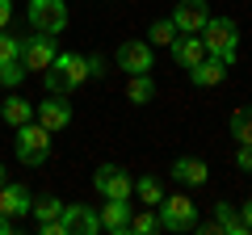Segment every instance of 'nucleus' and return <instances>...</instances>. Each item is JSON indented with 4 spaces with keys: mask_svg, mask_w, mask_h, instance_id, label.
<instances>
[{
    "mask_svg": "<svg viewBox=\"0 0 252 235\" xmlns=\"http://www.w3.org/2000/svg\"><path fill=\"white\" fill-rule=\"evenodd\" d=\"M26 17H30V26H34L38 34L59 38L63 29H67V4H63V0H30Z\"/></svg>",
    "mask_w": 252,
    "mask_h": 235,
    "instance_id": "obj_5",
    "label": "nucleus"
},
{
    "mask_svg": "<svg viewBox=\"0 0 252 235\" xmlns=\"http://www.w3.org/2000/svg\"><path fill=\"white\" fill-rule=\"evenodd\" d=\"M126 231H130V235H152V231H160V218H156V214H147V210H143V214H130Z\"/></svg>",
    "mask_w": 252,
    "mask_h": 235,
    "instance_id": "obj_25",
    "label": "nucleus"
},
{
    "mask_svg": "<svg viewBox=\"0 0 252 235\" xmlns=\"http://www.w3.org/2000/svg\"><path fill=\"white\" fill-rule=\"evenodd\" d=\"M13 26V0H0V29Z\"/></svg>",
    "mask_w": 252,
    "mask_h": 235,
    "instance_id": "obj_29",
    "label": "nucleus"
},
{
    "mask_svg": "<svg viewBox=\"0 0 252 235\" xmlns=\"http://www.w3.org/2000/svg\"><path fill=\"white\" fill-rule=\"evenodd\" d=\"M126 97L135 101V105H147V101L156 97V84H152V76H130V84H126Z\"/></svg>",
    "mask_w": 252,
    "mask_h": 235,
    "instance_id": "obj_19",
    "label": "nucleus"
},
{
    "mask_svg": "<svg viewBox=\"0 0 252 235\" xmlns=\"http://www.w3.org/2000/svg\"><path fill=\"white\" fill-rule=\"evenodd\" d=\"M55 55H59V46H55V34H30L26 42H21V63H26V72H38L42 76L46 67L55 63Z\"/></svg>",
    "mask_w": 252,
    "mask_h": 235,
    "instance_id": "obj_6",
    "label": "nucleus"
},
{
    "mask_svg": "<svg viewBox=\"0 0 252 235\" xmlns=\"http://www.w3.org/2000/svg\"><path fill=\"white\" fill-rule=\"evenodd\" d=\"M93 189H97L101 198H130L135 181H130L118 164H105V168H97V176H93Z\"/></svg>",
    "mask_w": 252,
    "mask_h": 235,
    "instance_id": "obj_10",
    "label": "nucleus"
},
{
    "mask_svg": "<svg viewBox=\"0 0 252 235\" xmlns=\"http://www.w3.org/2000/svg\"><path fill=\"white\" fill-rule=\"evenodd\" d=\"M202 46H206V55H215V59H223L227 67L235 63V55H240V26H235L231 17H210L206 26L198 29Z\"/></svg>",
    "mask_w": 252,
    "mask_h": 235,
    "instance_id": "obj_2",
    "label": "nucleus"
},
{
    "mask_svg": "<svg viewBox=\"0 0 252 235\" xmlns=\"http://www.w3.org/2000/svg\"><path fill=\"white\" fill-rule=\"evenodd\" d=\"M4 181H9V168H4V164H0V185H4Z\"/></svg>",
    "mask_w": 252,
    "mask_h": 235,
    "instance_id": "obj_31",
    "label": "nucleus"
},
{
    "mask_svg": "<svg viewBox=\"0 0 252 235\" xmlns=\"http://www.w3.org/2000/svg\"><path fill=\"white\" fill-rule=\"evenodd\" d=\"M84 59H89V76H105V72H109L101 55H84Z\"/></svg>",
    "mask_w": 252,
    "mask_h": 235,
    "instance_id": "obj_28",
    "label": "nucleus"
},
{
    "mask_svg": "<svg viewBox=\"0 0 252 235\" xmlns=\"http://www.w3.org/2000/svg\"><path fill=\"white\" fill-rule=\"evenodd\" d=\"M172 38H177V26H172V17H164V21H156V26L147 29V42H152V46H168Z\"/></svg>",
    "mask_w": 252,
    "mask_h": 235,
    "instance_id": "obj_23",
    "label": "nucleus"
},
{
    "mask_svg": "<svg viewBox=\"0 0 252 235\" xmlns=\"http://www.w3.org/2000/svg\"><path fill=\"white\" fill-rule=\"evenodd\" d=\"M21 59V38H13L9 29H0V63H13Z\"/></svg>",
    "mask_w": 252,
    "mask_h": 235,
    "instance_id": "obj_26",
    "label": "nucleus"
},
{
    "mask_svg": "<svg viewBox=\"0 0 252 235\" xmlns=\"http://www.w3.org/2000/svg\"><path fill=\"white\" fill-rule=\"evenodd\" d=\"M168 172H172V181H181V185H206L210 181V168L198 160V155H177Z\"/></svg>",
    "mask_w": 252,
    "mask_h": 235,
    "instance_id": "obj_14",
    "label": "nucleus"
},
{
    "mask_svg": "<svg viewBox=\"0 0 252 235\" xmlns=\"http://www.w3.org/2000/svg\"><path fill=\"white\" fill-rule=\"evenodd\" d=\"M59 223L67 227V235H97L101 231V214H97V210L67 206V202H63V210H59Z\"/></svg>",
    "mask_w": 252,
    "mask_h": 235,
    "instance_id": "obj_11",
    "label": "nucleus"
},
{
    "mask_svg": "<svg viewBox=\"0 0 252 235\" xmlns=\"http://www.w3.org/2000/svg\"><path fill=\"white\" fill-rule=\"evenodd\" d=\"M89 80V59L84 55H55V63L42 72V84L46 92H59V97H67V92H76L80 84Z\"/></svg>",
    "mask_w": 252,
    "mask_h": 235,
    "instance_id": "obj_1",
    "label": "nucleus"
},
{
    "mask_svg": "<svg viewBox=\"0 0 252 235\" xmlns=\"http://www.w3.org/2000/svg\"><path fill=\"white\" fill-rule=\"evenodd\" d=\"M34 122H42L51 135H55V130H67V126H72V105H67L59 92H51L46 101L34 105Z\"/></svg>",
    "mask_w": 252,
    "mask_h": 235,
    "instance_id": "obj_8",
    "label": "nucleus"
},
{
    "mask_svg": "<svg viewBox=\"0 0 252 235\" xmlns=\"http://www.w3.org/2000/svg\"><path fill=\"white\" fill-rule=\"evenodd\" d=\"M235 168L252 172V143H240V151H235Z\"/></svg>",
    "mask_w": 252,
    "mask_h": 235,
    "instance_id": "obj_27",
    "label": "nucleus"
},
{
    "mask_svg": "<svg viewBox=\"0 0 252 235\" xmlns=\"http://www.w3.org/2000/svg\"><path fill=\"white\" fill-rule=\"evenodd\" d=\"M26 63H21V59H13V63H0V84H4V88H17L21 80H26Z\"/></svg>",
    "mask_w": 252,
    "mask_h": 235,
    "instance_id": "obj_24",
    "label": "nucleus"
},
{
    "mask_svg": "<svg viewBox=\"0 0 252 235\" xmlns=\"http://www.w3.org/2000/svg\"><path fill=\"white\" fill-rule=\"evenodd\" d=\"M130 193H135V198L143 202V206H156V202L164 198V189H160V181H156V176H139V181H135V189H130Z\"/></svg>",
    "mask_w": 252,
    "mask_h": 235,
    "instance_id": "obj_21",
    "label": "nucleus"
},
{
    "mask_svg": "<svg viewBox=\"0 0 252 235\" xmlns=\"http://www.w3.org/2000/svg\"><path fill=\"white\" fill-rule=\"evenodd\" d=\"M231 135H235V143H252V105L231 114Z\"/></svg>",
    "mask_w": 252,
    "mask_h": 235,
    "instance_id": "obj_20",
    "label": "nucleus"
},
{
    "mask_svg": "<svg viewBox=\"0 0 252 235\" xmlns=\"http://www.w3.org/2000/svg\"><path fill=\"white\" fill-rule=\"evenodd\" d=\"M168 46H172V63L185 67V72L198 63L202 55H206V46H202V38H198V34H181V38H172Z\"/></svg>",
    "mask_w": 252,
    "mask_h": 235,
    "instance_id": "obj_15",
    "label": "nucleus"
},
{
    "mask_svg": "<svg viewBox=\"0 0 252 235\" xmlns=\"http://www.w3.org/2000/svg\"><path fill=\"white\" fill-rule=\"evenodd\" d=\"M59 210H63L59 198H38L30 206V214H34V223H51V218H59Z\"/></svg>",
    "mask_w": 252,
    "mask_h": 235,
    "instance_id": "obj_22",
    "label": "nucleus"
},
{
    "mask_svg": "<svg viewBox=\"0 0 252 235\" xmlns=\"http://www.w3.org/2000/svg\"><path fill=\"white\" fill-rule=\"evenodd\" d=\"M156 218H160L164 231H189V227H198V206L189 198H160L156 202Z\"/></svg>",
    "mask_w": 252,
    "mask_h": 235,
    "instance_id": "obj_4",
    "label": "nucleus"
},
{
    "mask_svg": "<svg viewBox=\"0 0 252 235\" xmlns=\"http://www.w3.org/2000/svg\"><path fill=\"white\" fill-rule=\"evenodd\" d=\"M215 223H219L223 235H248V227H244L240 210H235L231 202H215Z\"/></svg>",
    "mask_w": 252,
    "mask_h": 235,
    "instance_id": "obj_18",
    "label": "nucleus"
},
{
    "mask_svg": "<svg viewBox=\"0 0 252 235\" xmlns=\"http://www.w3.org/2000/svg\"><path fill=\"white\" fill-rule=\"evenodd\" d=\"M189 80L198 84V88H215V84L227 80V63H223V59H215V55H202L198 63L189 67Z\"/></svg>",
    "mask_w": 252,
    "mask_h": 235,
    "instance_id": "obj_13",
    "label": "nucleus"
},
{
    "mask_svg": "<svg viewBox=\"0 0 252 235\" xmlns=\"http://www.w3.org/2000/svg\"><path fill=\"white\" fill-rule=\"evenodd\" d=\"M17 160L26 164V168H42V164L51 160V130H46L42 122L17 126Z\"/></svg>",
    "mask_w": 252,
    "mask_h": 235,
    "instance_id": "obj_3",
    "label": "nucleus"
},
{
    "mask_svg": "<svg viewBox=\"0 0 252 235\" xmlns=\"http://www.w3.org/2000/svg\"><path fill=\"white\" fill-rule=\"evenodd\" d=\"M30 206H34V198H30L26 185H17V181H4V185H0V214L21 218V214H30Z\"/></svg>",
    "mask_w": 252,
    "mask_h": 235,
    "instance_id": "obj_12",
    "label": "nucleus"
},
{
    "mask_svg": "<svg viewBox=\"0 0 252 235\" xmlns=\"http://www.w3.org/2000/svg\"><path fill=\"white\" fill-rule=\"evenodd\" d=\"M126 223H130V198H105V206H101V227L105 231H126Z\"/></svg>",
    "mask_w": 252,
    "mask_h": 235,
    "instance_id": "obj_16",
    "label": "nucleus"
},
{
    "mask_svg": "<svg viewBox=\"0 0 252 235\" xmlns=\"http://www.w3.org/2000/svg\"><path fill=\"white\" fill-rule=\"evenodd\" d=\"M0 118L9 122V126H26V122H34V101H26V97H4V105H0Z\"/></svg>",
    "mask_w": 252,
    "mask_h": 235,
    "instance_id": "obj_17",
    "label": "nucleus"
},
{
    "mask_svg": "<svg viewBox=\"0 0 252 235\" xmlns=\"http://www.w3.org/2000/svg\"><path fill=\"white\" fill-rule=\"evenodd\" d=\"M240 218H244V227H248V231H252V198L244 202V210H240Z\"/></svg>",
    "mask_w": 252,
    "mask_h": 235,
    "instance_id": "obj_30",
    "label": "nucleus"
},
{
    "mask_svg": "<svg viewBox=\"0 0 252 235\" xmlns=\"http://www.w3.org/2000/svg\"><path fill=\"white\" fill-rule=\"evenodd\" d=\"M114 63L122 67L126 76H143V72H152V42H143V38H126V42L114 51Z\"/></svg>",
    "mask_w": 252,
    "mask_h": 235,
    "instance_id": "obj_7",
    "label": "nucleus"
},
{
    "mask_svg": "<svg viewBox=\"0 0 252 235\" xmlns=\"http://www.w3.org/2000/svg\"><path fill=\"white\" fill-rule=\"evenodd\" d=\"M206 21H210V4L206 0H177V9H172L177 34H198Z\"/></svg>",
    "mask_w": 252,
    "mask_h": 235,
    "instance_id": "obj_9",
    "label": "nucleus"
}]
</instances>
